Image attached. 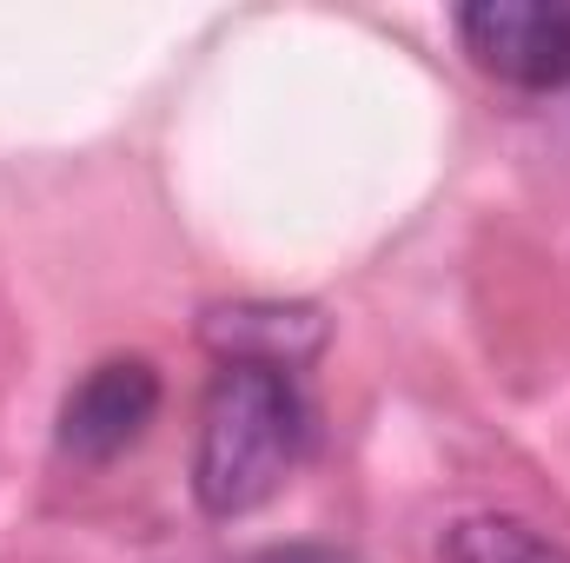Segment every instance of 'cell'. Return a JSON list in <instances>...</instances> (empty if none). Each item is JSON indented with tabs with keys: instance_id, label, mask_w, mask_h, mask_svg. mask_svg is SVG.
<instances>
[{
	"instance_id": "6da1fadb",
	"label": "cell",
	"mask_w": 570,
	"mask_h": 563,
	"mask_svg": "<svg viewBox=\"0 0 570 563\" xmlns=\"http://www.w3.org/2000/svg\"><path fill=\"white\" fill-rule=\"evenodd\" d=\"M305 437H312V405L298 378L259 372V365H219L199 412V444H193L199 511L233 524L273 504L292 464L305 457Z\"/></svg>"
},
{
	"instance_id": "7a4b0ae2",
	"label": "cell",
	"mask_w": 570,
	"mask_h": 563,
	"mask_svg": "<svg viewBox=\"0 0 570 563\" xmlns=\"http://www.w3.org/2000/svg\"><path fill=\"white\" fill-rule=\"evenodd\" d=\"M458 40L518 93L570 87V0H471L458 7Z\"/></svg>"
},
{
	"instance_id": "3957f363",
	"label": "cell",
	"mask_w": 570,
	"mask_h": 563,
	"mask_svg": "<svg viewBox=\"0 0 570 563\" xmlns=\"http://www.w3.org/2000/svg\"><path fill=\"white\" fill-rule=\"evenodd\" d=\"M159 412V372L146 358H100L67 398H60V424L53 444L73 464H114L120 451H134L146 424Z\"/></svg>"
},
{
	"instance_id": "277c9868",
	"label": "cell",
	"mask_w": 570,
	"mask_h": 563,
	"mask_svg": "<svg viewBox=\"0 0 570 563\" xmlns=\"http://www.w3.org/2000/svg\"><path fill=\"white\" fill-rule=\"evenodd\" d=\"M199 345L219 365H259V372H298L325 352L332 318L312 298H219L199 312Z\"/></svg>"
},
{
	"instance_id": "5b68a950",
	"label": "cell",
	"mask_w": 570,
	"mask_h": 563,
	"mask_svg": "<svg viewBox=\"0 0 570 563\" xmlns=\"http://www.w3.org/2000/svg\"><path fill=\"white\" fill-rule=\"evenodd\" d=\"M444 563H570V551L524 517L484 511V517H458L444 531Z\"/></svg>"
},
{
	"instance_id": "8992f818",
	"label": "cell",
	"mask_w": 570,
	"mask_h": 563,
	"mask_svg": "<svg viewBox=\"0 0 570 563\" xmlns=\"http://www.w3.org/2000/svg\"><path fill=\"white\" fill-rule=\"evenodd\" d=\"M246 563H352V557H338L325 544H273V551H259V557H246Z\"/></svg>"
}]
</instances>
